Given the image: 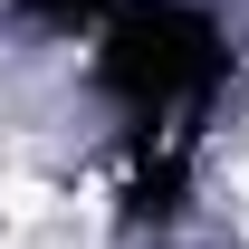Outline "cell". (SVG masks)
Returning a JSON list of instances; mask_svg holds the SVG:
<instances>
[{
  "label": "cell",
  "mask_w": 249,
  "mask_h": 249,
  "mask_svg": "<svg viewBox=\"0 0 249 249\" xmlns=\"http://www.w3.org/2000/svg\"><path fill=\"white\" fill-rule=\"evenodd\" d=\"M220 67H230V48L192 0H115V19L96 38V87L124 115H144V134L163 115H192L220 87Z\"/></svg>",
  "instance_id": "1"
},
{
  "label": "cell",
  "mask_w": 249,
  "mask_h": 249,
  "mask_svg": "<svg viewBox=\"0 0 249 249\" xmlns=\"http://www.w3.org/2000/svg\"><path fill=\"white\" fill-rule=\"evenodd\" d=\"M182 192H192V154L182 134H134V173H124V211L134 220H182Z\"/></svg>",
  "instance_id": "2"
},
{
  "label": "cell",
  "mask_w": 249,
  "mask_h": 249,
  "mask_svg": "<svg viewBox=\"0 0 249 249\" xmlns=\"http://www.w3.org/2000/svg\"><path fill=\"white\" fill-rule=\"evenodd\" d=\"M29 19H48V29H106L115 19V0H19Z\"/></svg>",
  "instance_id": "3"
}]
</instances>
